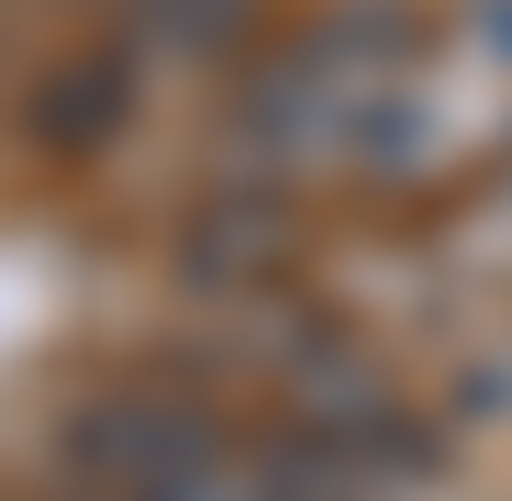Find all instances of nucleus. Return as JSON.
<instances>
[{
	"label": "nucleus",
	"instance_id": "f257e3e1",
	"mask_svg": "<svg viewBox=\"0 0 512 501\" xmlns=\"http://www.w3.org/2000/svg\"><path fill=\"white\" fill-rule=\"evenodd\" d=\"M67 479L90 501H301L268 446H245L201 390H101L67 424Z\"/></svg>",
	"mask_w": 512,
	"mask_h": 501
},
{
	"label": "nucleus",
	"instance_id": "f03ea898",
	"mask_svg": "<svg viewBox=\"0 0 512 501\" xmlns=\"http://www.w3.org/2000/svg\"><path fill=\"white\" fill-rule=\"evenodd\" d=\"M134 123V78L112 67V56H90V67H67V78H45V145H67V156H90V145H112Z\"/></svg>",
	"mask_w": 512,
	"mask_h": 501
}]
</instances>
